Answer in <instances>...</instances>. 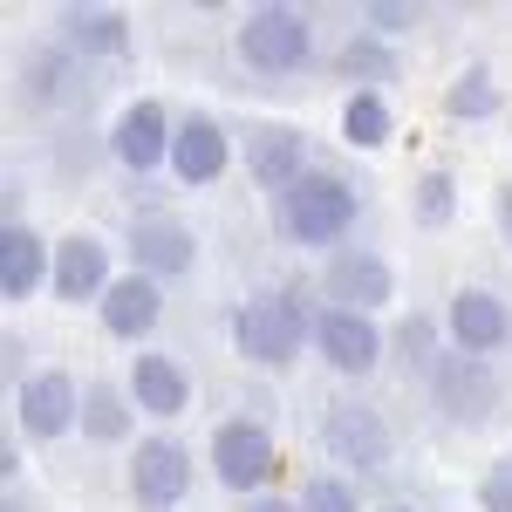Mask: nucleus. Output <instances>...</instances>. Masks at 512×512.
Masks as SVG:
<instances>
[{"label":"nucleus","instance_id":"1","mask_svg":"<svg viewBox=\"0 0 512 512\" xmlns=\"http://www.w3.org/2000/svg\"><path fill=\"white\" fill-rule=\"evenodd\" d=\"M301 342H315V315L294 287H260L233 308V349L253 369H287L301 362Z\"/></svg>","mask_w":512,"mask_h":512},{"label":"nucleus","instance_id":"2","mask_svg":"<svg viewBox=\"0 0 512 512\" xmlns=\"http://www.w3.org/2000/svg\"><path fill=\"white\" fill-rule=\"evenodd\" d=\"M355 212H362V192H355L349 178H335V171H308L294 192L280 198V233L287 246H342L355 226Z\"/></svg>","mask_w":512,"mask_h":512},{"label":"nucleus","instance_id":"3","mask_svg":"<svg viewBox=\"0 0 512 512\" xmlns=\"http://www.w3.org/2000/svg\"><path fill=\"white\" fill-rule=\"evenodd\" d=\"M233 48H239V62L260 69V76H301L308 55H315V21L301 7H287V0H267V7L239 14Z\"/></svg>","mask_w":512,"mask_h":512},{"label":"nucleus","instance_id":"4","mask_svg":"<svg viewBox=\"0 0 512 512\" xmlns=\"http://www.w3.org/2000/svg\"><path fill=\"white\" fill-rule=\"evenodd\" d=\"M89 62H82L69 41H28L21 55H14V96L35 110V117H62V110H82L89 103V76H82Z\"/></svg>","mask_w":512,"mask_h":512},{"label":"nucleus","instance_id":"5","mask_svg":"<svg viewBox=\"0 0 512 512\" xmlns=\"http://www.w3.org/2000/svg\"><path fill=\"white\" fill-rule=\"evenodd\" d=\"M205 458H212V478L246 506V499L267 492V478H274V465H280V444L260 417H226V424L212 431V444H205Z\"/></svg>","mask_w":512,"mask_h":512},{"label":"nucleus","instance_id":"6","mask_svg":"<svg viewBox=\"0 0 512 512\" xmlns=\"http://www.w3.org/2000/svg\"><path fill=\"white\" fill-rule=\"evenodd\" d=\"M321 451H328L335 465H349L355 478L383 472V465L396 458L390 417H383L376 403H362V396H335V403L321 410Z\"/></svg>","mask_w":512,"mask_h":512},{"label":"nucleus","instance_id":"7","mask_svg":"<svg viewBox=\"0 0 512 512\" xmlns=\"http://www.w3.org/2000/svg\"><path fill=\"white\" fill-rule=\"evenodd\" d=\"M499 369L485 362V355H465V349H444V362L431 369V403L444 424H458V431H478L492 410H499Z\"/></svg>","mask_w":512,"mask_h":512},{"label":"nucleus","instance_id":"8","mask_svg":"<svg viewBox=\"0 0 512 512\" xmlns=\"http://www.w3.org/2000/svg\"><path fill=\"white\" fill-rule=\"evenodd\" d=\"M130 506L137 512H178L185 506V492H192V451L178 444V437H137V451H130Z\"/></svg>","mask_w":512,"mask_h":512},{"label":"nucleus","instance_id":"9","mask_svg":"<svg viewBox=\"0 0 512 512\" xmlns=\"http://www.w3.org/2000/svg\"><path fill=\"white\" fill-rule=\"evenodd\" d=\"M315 355L335 369V376H376L383 355H390V335L376 328V315H355V308H315Z\"/></svg>","mask_w":512,"mask_h":512},{"label":"nucleus","instance_id":"10","mask_svg":"<svg viewBox=\"0 0 512 512\" xmlns=\"http://www.w3.org/2000/svg\"><path fill=\"white\" fill-rule=\"evenodd\" d=\"M321 294L328 308H355V315H376L396 301V267L376 246H335L321 260Z\"/></svg>","mask_w":512,"mask_h":512},{"label":"nucleus","instance_id":"11","mask_svg":"<svg viewBox=\"0 0 512 512\" xmlns=\"http://www.w3.org/2000/svg\"><path fill=\"white\" fill-rule=\"evenodd\" d=\"M14 431H28L35 444L82 431V390L69 369H35L21 390H14Z\"/></svg>","mask_w":512,"mask_h":512},{"label":"nucleus","instance_id":"12","mask_svg":"<svg viewBox=\"0 0 512 512\" xmlns=\"http://www.w3.org/2000/svg\"><path fill=\"white\" fill-rule=\"evenodd\" d=\"M171 137H178V123L164 117V103H151V96H137V103H123L117 123H110V158H117V171H130V178H151V171H171Z\"/></svg>","mask_w":512,"mask_h":512},{"label":"nucleus","instance_id":"13","mask_svg":"<svg viewBox=\"0 0 512 512\" xmlns=\"http://www.w3.org/2000/svg\"><path fill=\"white\" fill-rule=\"evenodd\" d=\"M110 287H117V274H110V239L89 233V226H76V233L55 239V280H48L55 301H69V308L96 301V308H103Z\"/></svg>","mask_w":512,"mask_h":512},{"label":"nucleus","instance_id":"14","mask_svg":"<svg viewBox=\"0 0 512 512\" xmlns=\"http://www.w3.org/2000/svg\"><path fill=\"white\" fill-rule=\"evenodd\" d=\"M123 246H130V274H151V280H178V274L198 267L192 226L171 219V212H137L130 233H123Z\"/></svg>","mask_w":512,"mask_h":512},{"label":"nucleus","instance_id":"15","mask_svg":"<svg viewBox=\"0 0 512 512\" xmlns=\"http://www.w3.org/2000/svg\"><path fill=\"white\" fill-rule=\"evenodd\" d=\"M444 335H451V349L465 355H492L512 342V308L506 294H492V287H458L451 301H444Z\"/></svg>","mask_w":512,"mask_h":512},{"label":"nucleus","instance_id":"16","mask_svg":"<svg viewBox=\"0 0 512 512\" xmlns=\"http://www.w3.org/2000/svg\"><path fill=\"white\" fill-rule=\"evenodd\" d=\"M246 178L274 198L294 192L308 178V137H301V123H253L246 130Z\"/></svg>","mask_w":512,"mask_h":512},{"label":"nucleus","instance_id":"17","mask_svg":"<svg viewBox=\"0 0 512 512\" xmlns=\"http://www.w3.org/2000/svg\"><path fill=\"white\" fill-rule=\"evenodd\" d=\"M233 171V137H226V123L212 117V110H192V117H178V137H171V178L178 185H219Z\"/></svg>","mask_w":512,"mask_h":512},{"label":"nucleus","instance_id":"18","mask_svg":"<svg viewBox=\"0 0 512 512\" xmlns=\"http://www.w3.org/2000/svg\"><path fill=\"white\" fill-rule=\"evenodd\" d=\"M55 41H69L82 62H123L137 35H130V14H123V7L69 0V7H55Z\"/></svg>","mask_w":512,"mask_h":512},{"label":"nucleus","instance_id":"19","mask_svg":"<svg viewBox=\"0 0 512 512\" xmlns=\"http://www.w3.org/2000/svg\"><path fill=\"white\" fill-rule=\"evenodd\" d=\"M55 280V239H41L28 219L0 226V301H28Z\"/></svg>","mask_w":512,"mask_h":512},{"label":"nucleus","instance_id":"20","mask_svg":"<svg viewBox=\"0 0 512 512\" xmlns=\"http://www.w3.org/2000/svg\"><path fill=\"white\" fill-rule=\"evenodd\" d=\"M123 390H130V403H137L144 417H178V410H192V376H185L164 349H137L130 355Z\"/></svg>","mask_w":512,"mask_h":512},{"label":"nucleus","instance_id":"21","mask_svg":"<svg viewBox=\"0 0 512 512\" xmlns=\"http://www.w3.org/2000/svg\"><path fill=\"white\" fill-rule=\"evenodd\" d=\"M103 328L117 335V342H144L151 328L164 321V280H151V274H117V287L103 294Z\"/></svg>","mask_w":512,"mask_h":512},{"label":"nucleus","instance_id":"22","mask_svg":"<svg viewBox=\"0 0 512 512\" xmlns=\"http://www.w3.org/2000/svg\"><path fill=\"white\" fill-rule=\"evenodd\" d=\"M82 437L89 444H130L137 437V403L123 383H82Z\"/></svg>","mask_w":512,"mask_h":512},{"label":"nucleus","instance_id":"23","mask_svg":"<svg viewBox=\"0 0 512 512\" xmlns=\"http://www.w3.org/2000/svg\"><path fill=\"white\" fill-rule=\"evenodd\" d=\"M499 110H506V96H499V76L485 62H465L458 76L444 82V117L451 123H492Z\"/></svg>","mask_w":512,"mask_h":512},{"label":"nucleus","instance_id":"24","mask_svg":"<svg viewBox=\"0 0 512 512\" xmlns=\"http://www.w3.org/2000/svg\"><path fill=\"white\" fill-rule=\"evenodd\" d=\"M335 69L355 82V89H383V82L403 76V62H396V41L369 35V28H355L349 41H342V55H335Z\"/></svg>","mask_w":512,"mask_h":512},{"label":"nucleus","instance_id":"25","mask_svg":"<svg viewBox=\"0 0 512 512\" xmlns=\"http://www.w3.org/2000/svg\"><path fill=\"white\" fill-rule=\"evenodd\" d=\"M396 137V110L383 103V89H349L342 103V144L349 151H383Z\"/></svg>","mask_w":512,"mask_h":512},{"label":"nucleus","instance_id":"26","mask_svg":"<svg viewBox=\"0 0 512 512\" xmlns=\"http://www.w3.org/2000/svg\"><path fill=\"white\" fill-rule=\"evenodd\" d=\"M410 219H417L424 233H437V226H451V219H458V178H451L444 164H431V171L410 185Z\"/></svg>","mask_w":512,"mask_h":512},{"label":"nucleus","instance_id":"27","mask_svg":"<svg viewBox=\"0 0 512 512\" xmlns=\"http://www.w3.org/2000/svg\"><path fill=\"white\" fill-rule=\"evenodd\" d=\"M390 355L403 362V376H424V383H431V369L444 362V349H437V321L431 315H410L390 335Z\"/></svg>","mask_w":512,"mask_h":512},{"label":"nucleus","instance_id":"28","mask_svg":"<svg viewBox=\"0 0 512 512\" xmlns=\"http://www.w3.org/2000/svg\"><path fill=\"white\" fill-rule=\"evenodd\" d=\"M301 512H362V499H355V478L315 472L308 485H301Z\"/></svg>","mask_w":512,"mask_h":512},{"label":"nucleus","instance_id":"29","mask_svg":"<svg viewBox=\"0 0 512 512\" xmlns=\"http://www.w3.org/2000/svg\"><path fill=\"white\" fill-rule=\"evenodd\" d=\"M417 21H424V7H403V0H369V7H362V28L383 35V41L417 35Z\"/></svg>","mask_w":512,"mask_h":512},{"label":"nucleus","instance_id":"30","mask_svg":"<svg viewBox=\"0 0 512 512\" xmlns=\"http://www.w3.org/2000/svg\"><path fill=\"white\" fill-rule=\"evenodd\" d=\"M478 512H512V451L485 465V478H478Z\"/></svg>","mask_w":512,"mask_h":512},{"label":"nucleus","instance_id":"31","mask_svg":"<svg viewBox=\"0 0 512 512\" xmlns=\"http://www.w3.org/2000/svg\"><path fill=\"white\" fill-rule=\"evenodd\" d=\"M492 226H499V239L512 246V185H499V192H492Z\"/></svg>","mask_w":512,"mask_h":512},{"label":"nucleus","instance_id":"32","mask_svg":"<svg viewBox=\"0 0 512 512\" xmlns=\"http://www.w3.org/2000/svg\"><path fill=\"white\" fill-rule=\"evenodd\" d=\"M239 512H301V499H280V492H260V499H246Z\"/></svg>","mask_w":512,"mask_h":512},{"label":"nucleus","instance_id":"33","mask_svg":"<svg viewBox=\"0 0 512 512\" xmlns=\"http://www.w3.org/2000/svg\"><path fill=\"white\" fill-rule=\"evenodd\" d=\"M0 349H7V383L21 390V383H28V376H21V335H0Z\"/></svg>","mask_w":512,"mask_h":512},{"label":"nucleus","instance_id":"34","mask_svg":"<svg viewBox=\"0 0 512 512\" xmlns=\"http://www.w3.org/2000/svg\"><path fill=\"white\" fill-rule=\"evenodd\" d=\"M0 512H35V506H28L21 492H7V499H0Z\"/></svg>","mask_w":512,"mask_h":512},{"label":"nucleus","instance_id":"35","mask_svg":"<svg viewBox=\"0 0 512 512\" xmlns=\"http://www.w3.org/2000/svg\"><path fill=\"white\" fill-rule=\"evenodd\" d=\"M376 512H417V506H376Z\"/></svg>","mask_w":512,"mask_h":512}]
</instances>
